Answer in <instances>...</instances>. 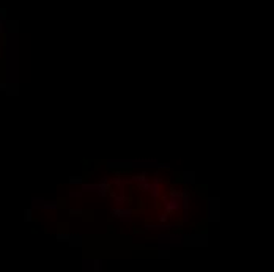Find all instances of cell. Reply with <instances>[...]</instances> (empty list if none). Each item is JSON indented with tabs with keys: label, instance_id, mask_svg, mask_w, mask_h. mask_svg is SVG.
Returning <instances> with one entry per match:
<instances>
[{
	"label": "cell",
	"instance_id": "obj_1",
	"mask_svg": "<svg viewBox=\"0 0 274 272\" xmlns=\"http://www.w3.org/2000/svg\"><path fill=\"white\" fill-rule=\"evenodd\" d=\"M82 214H84V209H69V216L77 217V216H82Z\"/></svg>",
	"mask_w": 274,
	"mask_h": 272
},
{
	"label": "cell",
	"instance_id": "obj_2",
	"mask_svg": "<svg viewBox=\"0 0 274 272\" xmlns=\"http://www.w3.org/2000/svg\"><path fill=\"white\" fill-rule=\"evenodd\" d=\"M115 203H118V205H125V203H126V197H123V195L115 197Z\"/></svg>",
	"mask_w": 274,
	"mask_h": 272
},
{
	"label": "cell",
	"instance_id": "obj_3",
	"mask_svg": "<svg viewBox=\"0 0 274 272\" xmlns=\"http://www.w3.org/2000/svg\"><path fill=\"white\" fill-rule=\"evenodd\" d=\"M69 182H73V184H80V182H84V179L80 176H77V178H73V179H69Z\"/></svg>",
	"mask_w": 274,
	"mask_h": 272
},
{
	"label": "cell",
	"instance_id": "obj_4",
	"mask_svg": "<svg viewBox=\"0 0 274 272\" xmlns=\"http://www.w3.org/2000/svg\"><path fill=\"white\" fill-rule=\"evenodd\" d=\"M159 220H161V222H165V220H167V214H162V216L159 217Z\"/></svg>",
	"mask_w": 274,
	"mask_h": 272
}]
</instances>
